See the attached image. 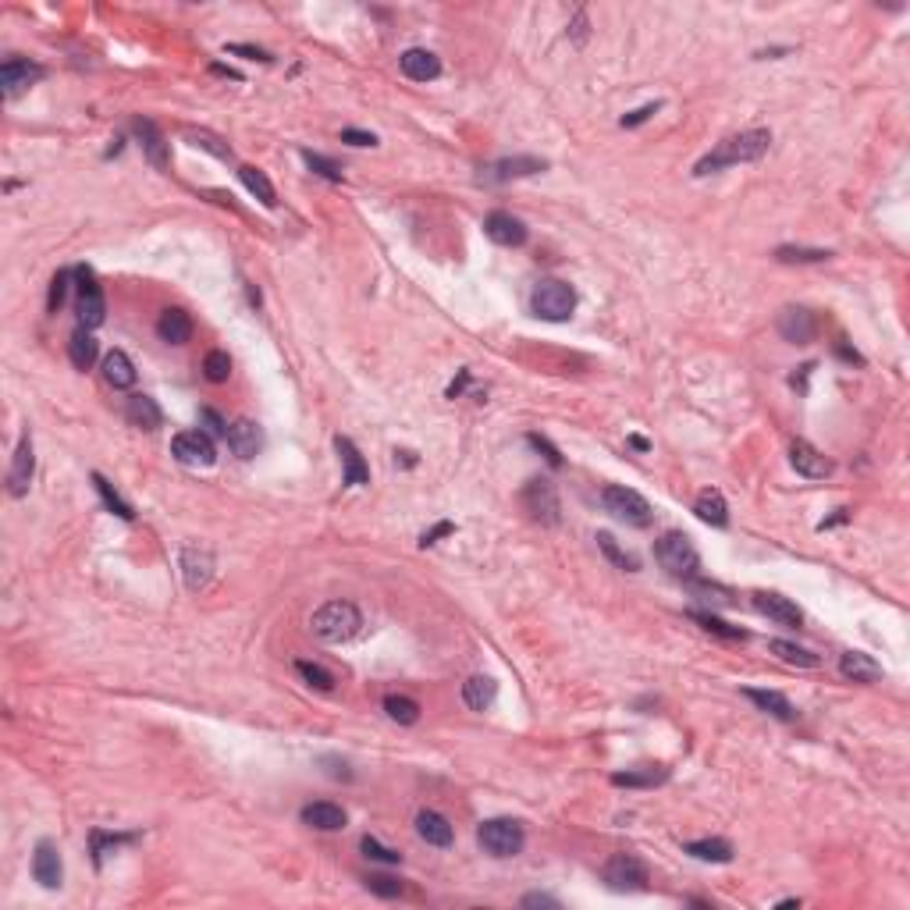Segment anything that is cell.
<instances>
[{"label": "cell", "mask_w": 910, "mask_h": 910, "mask_svg": "<svg viewBox=\"0 0 910 910\" xmlns=\"http://www.w3.org/2000/svg\"><path fill=\"white\" fill-rule=\"evenodd\" d=\"M768 146H772V132H765V128H747V132H739V135L722 139L711 153H704V157L693 164V174L704 178V174H711V171L761 161V157L768 153Z\"/></svg>", "instance_id": "6da1fadb"}, {"label": "cell", "mask_w": 910, "mask_h": 910, "mask_svg": "<svg viewBox=\"0 0 910 910\" xmlns=\"http://www.w3.org/2000/svg\"><path fill=\"white\" fill-rule=\"evenodd\" d=\"M359 626H363V616H359V608H356L352 601H328V605L317 608L313 619H310V629H313L324 644H345V640H352V636L359 633Z\"/></svg>", "instance_id": "7a4b0ae2"}, {"label": "cell", "mask_w": 910, "mask_h": 910, "mask_svg": "<svg viewBox=\"0 0 910 910\" xmlns=\"http://www.w3.org/2000/svg\"><path fill=\"white\" fill-rule=\"evenodd\" d=\"M530 310L541 317V320H552V324H562L572 317L576 310V292L569 282H559V278H544V282L534 284V295H530Z\"/></svg>", "instance_id": "3957f363"}, {"label": "cell", "mask_w": 910, "mask_h": 910, "mask_svg": "<svg viewBox=\"0 0 910 910\" xmlns=\"http://www.w3.org/2000/svg\"><path fill=\"white\" fill-rule=\"evenodd\" d=\"M655 559H658V566L665 569L669 576H676V580H693L697 569H701V555H697L693 541L686 534H680V530H669L655 544Z\"/></svg>", "instance_id": "277c9868"}, {"label": "cell", "mask_w": 910, "mask_h": 910, "mask_svg": "<svg viewBox=\"0 0 910 910\" xmlns=\"http://www.w3.org/2000/svg\"><path fill=\"white\" fill-rule=\"evenodd\" d=\"M601 502H605V509L612 512L619 523L636 526V530L651 526V519H655V509L647 506V498L640 491H633V488H623V484H608L601 491Z\"/></svg>", "instance_id": "5b68a950"}, {"label": "cell", "mask_w": 910, "mask_h": 910, "mask_svg": "<svg viewBox=\"0 0 910 910\" xmlns=\"http://www.w3.org/2000/svg\"><path fill=\"white\" fill-rule=\"evenodd\" d=\"M477 840H480V847L491 857H515V853L523 850V843H526L523 825L515 818H488L477 829Z\"/></svg>", "instance_id": "8992f818"}, {"label": "cell", "mask_w": 910, "mask_h": 910, "mask_svg": "<svg viewBox=\"0 0 910 910\" xmlns=\"http://www.w3.org/2000/svg\"><path fill=\"white\" fill-rule=\"evenodd\" d=\"M605 882H608L616 893H640V889H647L651 871H647V864H644L640 857H633V853H616V857L605 864Z\"/></svg>", "instance_id": "52a82bcc"}, {"label": "cell", "mask_w": 910, "mask_h": 910, "mask_svg": "<svg viewBox=\"0 0 910 910\" xmlns=\"http://www.w3.org/2000/svg\"><path fill=\"white\" fill-rule=\"evenodd\" d=\"M79 324L89 331V328H100L104 317H107V302H104V288L97 284V274L89 267H79Z\"/></svg>", "instance_id": "ba28073f"}, {"label": "cell", "mask_w": 910, "mask_h": 910, "mask_svg": "<svg viewBox=\"0 0 910 910\" xmlns=\"http://www.w3.org/2000/svg\"><path fill=\"white\" fill-rule=\"evenodd\" d=\"M523 509L530 512V519L544 523V526H555L559 523V495H555V484L552 480H526L523 488Z\"/></svg>", "instance_id": "9c48e42d"}, {"label": "cell", "mask_w": 910, "mask_h": 910, "mask_svg": "<svg viewBox=\"0 0 910 910\" xmlns=\"http://www.w3.org/2000/svg\"><path fill=\"white\" fill-rule=\"evenodd\" d=\"M171 455L178 462H185V466H214L218 449H214V441H210L207 431H181L171 441Z\"/></svg>", "instance_id": "30bf717a"}, {"label": "cell", "mask_w": 910, "mask_h": 910, "mask_svg": "<svg viewBox=\"0 0 910 910\" xmlns=\"http://www.w3.org/2000/svg\"><path fill=\"white\" fill-rule=\"evenodd\" d=\"M43 79V68L36 60H22V57H11L0 64V89L7 100H14L18 93H25L29 86H36Z\"/></svg>", "instance_id": "8fae6325"}, {"label": "cell", "mask_w": 910, "mask_h": 910, "mask_svg": "<svg viewBox=\"0 0 910 910\" xmlns=\"http://www.w3.org/2000/svg\"><path fill=\"white\" fill-rule=\"evenodd\" d=\"M779 335L786 341H794V345H811V341L818 339V317L807 310V306H786L783 313H779Z\"/></svg>", "instance_id": "7c38bea8"}, {"label": "cell", "mask_w": 910, "mask_h": 910, "mask_svg": "<svg viewBox=\"0 0 910 910\" xmlns=\"http://www.w3.org/2000/svg\"><path fill=\"white\" fill-rule=\"evenodd\" d=\"M32 473H36V455H32V438L22 434L18 449L11 455V469H7V491L14 498L29 495V484H32Z\"/></svg>", "instance_id": "4fadbf2b"}, {"label": "cell", "mask_w": 910, "mask_h": 910, "mask_svg": "<svg viewBox=\"0 0 910 910\" xmlns=\"http://www.w3.org/2000/svg\"><path fill=\"white\" fill-rule=\"evenodd\" d=\"M181 576L189 590H203L214 576V552L203 544H185L181 548Z\"/></svg>", "instance_id": "5bb4252c"}, {"label": "cell", "mask_w": 910, "mask_h": 910, "mask_svg": "<svg viewBox=\"0 0 910 910\" xmlns=\"http://www.w3.org/2000/svg\"><path fill=\"white\" fill-rule=\"evenodd\" d=\"M32 878H36L43 889H57L60 878H64L60 850H57L51 840H40V843H36V853H32Z\"/></svg>", "instance_id": "9a60e30c"}, {"label": "cell", "mask_w": 910, "mask_h": 910, "mask_svg": "<svg viewBox=\"0 0 910 910\" xmlns=\"http://www.w3.org/2000/svg\"><path fill=\"white\" fill-rule=\"evenodd\" d=\"M132 132L139 135V146H143V153H146V161L153 164V168H168L171 153H168V139H164V132L150 121V117H135L132 121Z\"/></svg>", "instance_id": "2e32d148"}, {"label": "cell", "mask_w": 910, "mask_h": 910, "mask_svg": "<svg viewBox=\"0 0 910 910\" xmlns=\"http://www.w3.org/2000/svg\"><path fill=\"white\" fill-rule=\"evenodd\" d=\"M754 608H757L761 616H768L775 626H786V629H796V626L803 623V612L796 608L790 598H783V594H765V590H757V594H754Z\"/></svg>", "instance_id": "e0dca14e"}, {"label": "cell", "mask_w": 910, "mask_h": 910, "mask_svg": "<svg viewBox=\"0 0 910 910\" xmlns=\"http://www.w3.org/2000/svg\"><path fill=\"white\" fill-rule=\"evenodd\" d=\"M790 462H794L796 473H800V477H807V480H825V477L832 473V459L818 452L811 441H794V449H790Z\"/></svg>", "instance_id": "ac0fdd59"}, {"label": "cell", "mask_w": 910, "mask_h": 910, "mask_svg": "<svg viewBox=\"0 0 910 910\" xmlns=\"http://www.w3.org/2000/svg\"><path fill=\"white\" fill-rule=\"evenodd\" d=\"M228 449L238 455V459H256V452L264 449V434H260V427L253 423V420H235V423H228Z\"/></svg>", "instance_id": "d6986e66"}, {"label": "cell", "mask_w": 910, "mask_h": 910, "mask_svg": "<svg viewBox=\"0 0 910 910\" xmlns=\"http://www.w3.org/2000/svg\"><path fill=\"white\" fill-rule=\"evenodd\" d=\"M398 64H402V75L413 79V82H434V79L441 75V60H438V54H431V51H423V47H409L405 54L398 57Z\"/></svg>", "instance_id": "ffe728a7"}, {"label": "cell", "mask_w": 910, "mask_h": 910, "mask_svg": "<svg viewBox=\"0 0 910 910\" xmlns=\"http://www.w3.org/2000/svg\"><path fill=\"white\" fill-rule=\"evenodd\" d=\"M484 231H488V238L498 242V246H523V242H526V225H523L519 218L506 214V210L488 214V218H484Z\"/></svg>", "instance_id": "44dd1931"}, {"label": "cell", "mask_w": 910, "mask_h": 910, "mask_svg": "<svg viewBox=\"0 0 910 910\" xmlns=\"http://www.w3.org/2000/svg\"><path fill=\"white\" fill-rule=\"evenodd\" d=\"M345 811H341L339 803H331V800H317V803H306L302 807V825H310V829H320V832H339L345 829Z\"/></svg>", "instance_id": "7402d4cb"}, {"label": "cell", "mask_w": 910, "mask_h": 910, "mask_svg": "<svg viewBox=\"0 0 910 910\" xmlns=\"http://www.w3.org/2000/svg\"><path fill=\"white\" fill-rule=\"evenodd\" d=\"M544 168H548V161H541V157H506L484 171V181H512V178H526V174H537Z\"/></svg>", "instance_id": "603a6c76"}, {"label": "cell", "mask_w": 910, "mask_h": 910, "mask_svg": "<svg viewBox=\"0 0 910 910\" xmlns=\"http://www.w3.org/2000/svg\"><path fill=\"white\" fill-rule=\"evenodd\" d=\"M416 832H420V840L423 843H431V847H452V822L445 818V814H438V811H420L416 814Z\"/></svg>", "instance_id": "cb8c5ba5"}, {"label": "cell", "mask_w": 910, "mask_h": 910, "mask_svg": "<svg viewBox=\"0 0 910 910\" xmlns=\"http://www.w3.org/2000/svg\"><path fill=\"white\" fill-rule=\"evenodd\" d=\"M840 673L853 682H878L882 680V665L864 655V651H843L840 655Z\"/></svg>", "instance_id": "d4e9b609"}, {"label": "cell", "mask_w": 910, "mask_h": 910, "mask_svg": "<svg viewBox=\"0 0 910 910\" xmlns=\"http://www.w3.org/2000/svg\"><path fill=\"white\" fill-rule=\"evenodd\" d=\"M335 449H339V455H341L345 484H348V488H363V484H370V466L363 462L359 449H356L348 438H339V441H335Z\"/></svg>", "instance_id": "484cf974"}, {"label": "cell", "mask_w": 910, "mask_h": 910, "mask_svg": "<svg viewBox=\"0 0 910 910\" xmlns=\"http://www.w3.org/2000/svg\"><path fill=\"white\" fill-rule=\"evenodd\" d=\"M157 335L161 341H168V345H185V341L192 339V317L185 313V310H164L161 313V320H157Z\"/></svg>", "instance_id": "4316f807"}, {"label": "cell", "mask_w": 910, "mask_h": 910, "mask_svg": "<svg viewBox=\"0 0 910 910\" xmlns=\"http://www.w3.org/2000/svg\"><path fill=\"white\" fill-rule=\"evenodd\" d=\"M125 416H128L135 427H143V431H157V427L164 423V413H161L157 398H150V395H132L128 398Z\"/></svg>", "instance_id": "83f0119b"}, {"label": "cell", "mask_w": 910, "mask_h": 910, "mask_svg": "<svg viewBox=\"0 0 910 910\" xmlns=\"http://www.w3.org/2000/svg\"><path fill=\"white\" fill-rule=\"evenodd\" d=\"M743 693H747V701H754L761 711H768L779 722H794L796 719V708L790 704V697H783L779 690H743Z\"/></svg>", "instance_id": "f1b7e54d"}, {"label": "cell", "mask_w": 910, "mask_h": 910, "mask_svg": "<svg viewBox=\"0 0 910 910\" xmlns=\"http://www.w3.org/2000/svg\"><path fill=\"white\" fill-rule=\"evenodd\" d=\"M495 697H498V682L491 680V676H469V680L462 682V701L473 711H488L495 704Z\"/></svg>", "instance_id": "f546056e"}, {"label": "cell", "mask_w": 910, "mask_h": 910, "mask_svg": "<svg viewBox=\"0 0 910 910\" xmlns=\"http://www.w3.org/2000/svg\"><path fill=\"white\" fill-rule=\"evenodd\" d=\"M135 367H132V359L121 352V348H114L104 356V381L111 385V388H132L135 385Z\"/></svg>", "instance_id": "4dcf8cb0"}, {"label": "cell", "mask_w": 910, "mask_h": 910, "mask_svg": "<svg viewBox=\"0 0 910 910\" xmlns=\"http://www.w3.org/2000/svg\"><path fill=\"white\" fill-rule=\"evenodd\" d=\"M693 512H697L704 523H711V526H726V523H729V506H726L722 491H715V488H704V491L697 495Z\"/></svg>", "instance_id": "1f68e13d"}, {"label": "cell", "mask_w": 910, "mask_h": 910, "mask_svg": "<svg viewBox=\"0 0 910 910\" xmlns=\"http://www.w3.org/2000/svg\"><path fill=\"white\" fill-rule=\"evenodd\" d=\"M68 356H71V367H75V370H89V367L97 363V356H100V345H97V339H93L86 328H79V331L71 335V341H68Z\"/></svg>", "instance_id": "d6a6232c"}, {"label": "cell", "mask_w": 910, "mask_h": 910, "mask_svg": "<svg viewBox=\"0 0 910 910\" xmlns=\"http://www.w3.org/2000/svg\"><path fill=\"white\" fill-rule=\"evenodd\" d=\"M682 850L690 857H697V860H708V864H729L733 860V843L729 840H693Z\"/></svg>", "instance_id": "836d02e7"}, {"label": "cell", "mask_w": 910, "mask_h": 910, "mask_svg": "<svg viewBox=\"0 0 910 910\" xmlns=\"http://www.w3.org/2000/svg\"><path fill=\"white\" fill-rule=\"evenodd\" d=\"M238 178H242V185L264 203V207H274L278 203V196H274V185H271V178L264 174L260 168H253V164H242L238 168Z\"/></svg>", "instance_id": "e575fe53"}, {"label": "cell", "mask_w": 910, "mask_h": 910, "mask_svg": "<svg viewBox=\"0 0 910 910\" xmlns=\"http://www.w3.org/2000/svg\"><path fill=\"white\" fill-rule=\"evenodd\" d=\"M768 651H772L775 658H783L786 665H800V669H818V662H822L814 651H807V647H800V644H790V640H772Z\"/></svg>", "instance_id": "d590c367"}, {"label": "cell", "mask_w": 910, "mask_h": 910, "mask_svg": "<svg viewBox=\"0 0 910 910\" xmlns=\"http://www.w3.org/2000/svg\"><path fill=\"white\" fill-rule=\"evenodd\" d=\"M665 779H669V768H662V765H644L640 772H616L612 775L616 786H658Z\"/></svg>", "instance_id": "8d00e7d4"}, {"label": "cell", "mask_w": 910, "mask_h": 910, "mask_svg": "<svg viewBox=\"0 0 910 910\" xmlns=\"http://www.w3.org/2000/svg\"><path fill=\"white\" fill-rule=\"evenodd\" d=\"M385 711L398 726H416L420 722V704L413 697H402V693H388L385 697Z\"/></svg>", "instance_id": "74e56055"}, {"label": "cell", "mask_w": 910, "mask_h": 910, "mask_svg": "<svg viewBox=\"0 0 910 910\" xmlns=\"http://www.w3.org/2000/svg\"><path fill=\"white\" fill-rule=\"evenodd\" d=\"M598 548L605 552V559H608V562H612V566H616V569H626V572H636V569H640V562H636V555H629V552H623V548L616 544V537H612V534H605V530L598 534Z\"/></svg>", "instance_id": "f35d334b"}, {"label": "cell", "mask_w": 910, "mask_h": 910, "mask_svg": "<svg viewBox=\"0 0 910 910\" xmlns=\"http://www.w3.org/2000/svg\"><path fill=\"white\" fill-rule=\"evenodd\" d=\"M832 253L829 249H807V246H779L775 249V260L779 264H822L829 260Z\"/></svg>", "instance_id": "ab89813d"}, {"label": "cell", "mask_w": 910, "mask_h": 910, "mask_svg": "<svg viewBox=\"0 0 910 910\" xmlns=\"http://www.w3.org/2000/svg\"><path fill=\"white\" fill-rule=\"evenodd\" d=\"M203 377H207L210 385H225L228 377H231V359H228V352H221V348L207 352V359H203Z\"/></svg>", "instance_id": "60d3db41"}, {"label": "cell", "mask_w": 910, "mask_h": 910, "mask_svg": "<svg viewBox=\"0 0 910 910\" xmlns=\"http://www.w3.org/2000/svg\"><path fill=\"white\" fill-rule=\"evenodd\" d=\"M690 619H693V623H701L704 629H708V633H719V636H726V640H747V629L722 623L719 616H708V612H690Z\"/></svg>", "instance_id": "b9f144b4"}, {"label": "cell", "mask_w": 910, "mask_h": 910, "mask_svg": "<svg viewBox=\"0 0 910 910\" xmlns=\"http://www.w3.org/2000/svg\"><path fill=\"white\" fill-rule=\"evenodd\" d=\"M93 484H97V491H100V498H104V506L114 512V515H121V519H135V512L128 509V502H121V495L114 491L111 484L100 477V473H93Z\"/></svg>", "instance_id": "7bdbcfd3"}, {"label": "cell", "mask_w": 910, "mask_h": 910, "mask_svg": "<svg viewBox=\"0 0 910 910\" xmlns=\"http://www.w3.org/2000/svg\"><path fill=\"white\" fill-rule=\"evenodd\" d=\"M295 669H299V676L310 682V686H317V690H335V676L328 673V669H320V665H313V662H295Z\"/></svg>", "instance_id": "ee69618b"}, {"label": "cell", "mask_w": 910, "mask_h": 910, "mask_svg": "<svg viewBox=\"0 0 910 910\" xmlns=\"http://www.w3.org/2000/svg\"><path fill=\"white\" fill-rule=\"evenodd\" d=\"M189 139H192V146H200V150H207V153H214L221 161H231V146L225 139H218L214 132H189Z\"/></svg>", "instance_id": "f6af8a7d"}, {"label": "cell", "mask_w": 910, "mask_h": 910, "mask_svg": "<svg viewBox=\"0 0 910 910\" xmlns=\"http://www.w3.org/2000/svg\"><path fill=\"white\" fill-rule=\"evenodd\" d=\"M302 161H306V168L313 171V174H320V178H328V181H341V168L335 161H328V157H320V153H313V150H302Z\"/></svg>", "instance_id": "bcb514c9"}, {"label": "cell", "mask_w": 910, "mask_h": 910, "mask_svg": "<svg viewBox=\"0 0 910 910\" xmlns=\"http://www.w3.org/2000/svg\"><path fill=\"white\" fill-rule=\"evenodd\" d=\"M359 850L367 853L370 860H381V864H402V853L392 850V847H385V843H377L374 836H363V840H359Z\"/></svg>", "instance_id": "7dc6e473"}, {"label": "cell", "mask_w": 910, "mask_h": 910, "mask_svg": "<svg viewBox=\"0 0 910 910\" xmlns=\"http://www.w3.org/2000/svg\"><path fill=\"white\" fill-rule=\"evenodd\" d=\"M135 836H114V832H93V860H97V868L104 864V853L107 850H117L121 843H132Z\"/></svg>", "instance_id": "c3c4849f"}, {"label": "cell", "mask_w": 910, "mask_h": 910, "mask_svg": "<svg viewBox=\"0 0 910 910\" xmlns=\"http://www.w3.org/2000/svg\"><path fill=\"white\" fill-rule=\"evenodd\" d=\"M68 282H71V271H57L54 282H51V295H47V310L57 313L64 306V295H68Z\"/></svg>", "instance_id": "681fc988"}, {"label": "cell", "mask_w": 910, "mask_h": 910, "mask_svg": "<svg viewBox=\"0 0 910 910\" xmlns=\"http://www.w3.org/2000/svg\"><path fill=\"white\" fill-rule=\"evenodd\" d=\"M367 889L377 893V896H385V900L402 896V882H398V878H388V875H370V878H367Z\"/></svg>", "instance_id": "f907efd6"}, {"label": "cell", "mask_w": 910, "mask_h": 910, "mask_svg": "<svg viewBox=\"0 0 910 910\" xmlns=\"http://www.w3.org/2000/svg\"><path fill=\"white\" fill-rule=\"evenodd\" d=\"M526 441H530V445H534L537 452H544V459H548V462L555 466V469L562 466V455H559V449H555V445H552L548 438H541V434H526Z\"/></svg>", "instance_id": "816d5d0a"}, {"label": "cell", "mask_w": 910, "mask_h": 910, "mask_svg": "<svg viewBox=\"0 0 910 910\" xmlns=\"http://www.w3.org/2000/svg\"><path fill=\"white\" fill-rule=\"evenodd\" d=\"M341 143H348V146H377V135L374 132H359V128H345Z\"/></svg>", "instance_id": "f5cc1de1"}, {"label": "cell", "mask_w": 910, "mask_h": 910, "mask_svg": "<svg viewBox=\"0 0 910 910\" xmlns=\"http://www.w3.org/2000/svg\"><path fill=\"white\" fill-rule=\"evenodd\" d=\"M658 107H662V104H644L640 111L626 114V117H623V121H619V125H623V128H636V125H644V121H647L651 114H658Z\"/></svg>", "instance_id": "db71d44e"}, {"label": "cell", "mask_w": 910, "mask_h": 910, "mask_svg": "<svg viewBox=\"0 0 910 910\" xmlns=\"http://www.w3.org/2000/svg\"><path fill=\"white\" fill-rule=\"evenodd\" d=\"M228 54H242V57H249V60H264V64L271 60L267 51H260V47H246V43H231V47H228Z\"/></svg>", "instance_id": "11a10c76"}, {"label": "cell", "mask_w": 910, "mask_h": 910, "mask_svg": "<svg viewBox=\"0 0 910 910\" xmlns=\"http://www.w3.org/2000/svg\"><path fill=\"white\" fill-rule=\"evenodd\" d=\"M200 420L210 427V434H228V423L214 413V409H200Z\"/></svg>", "instance_id": "9f6ffc18"}, {"label": "cell", "mask_w": 910, "mask_h": 910, "mask_svg": "<svg viewBox=\"0 0 910 910\" xmlns=\"http://www.w3.org/2000/svg\"><path fill=\"white\" fill-rule=\"evenodd\" d=\"M523 907H559V900L548 893H530V896H523Z\"/></svg>", "instance_id": "6f0895ef"}, {"label": "cell", "mask_w": 910, "mask_h": 910, "mask_svg": "<svg viewBox=\"0 0 910 910\" xmlns=\"http://www.w3.org/2000/svg\"><path fill=\"white\" fill-rule=\"evenodd\" d=\"M452 530H455L452 523H438V526H434V530H431V534H423V541H420V544H423V548H427V544H434V541H438V537H445V534H452Z\"/></svg>", "instance_id": "680465c9"}, {"label": "cell", "mask_w": 910, "mask_h": 910, "mask_svg": "<svg viewBox=\"0 0 910 910\" xmlns=\"http://www.w3.org/2000/svg\"><path fill=\"white\" fill-rule=\"evenodd\" d=\"M572 36L583 43L587 40V11H576V22H572Z\"/></svg>", "instance_id": "91938a15"}]
</instances>
